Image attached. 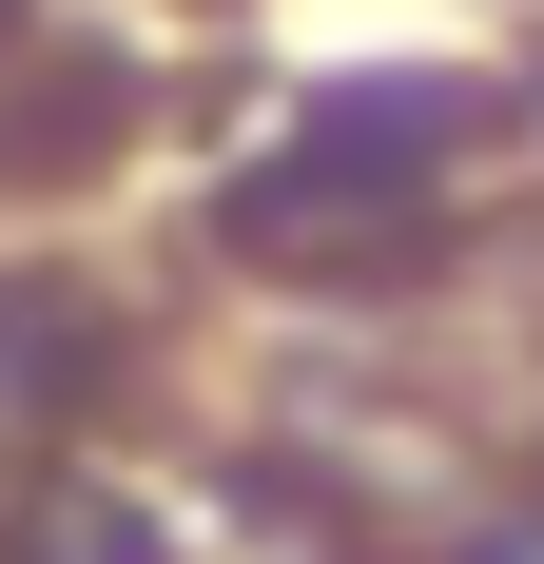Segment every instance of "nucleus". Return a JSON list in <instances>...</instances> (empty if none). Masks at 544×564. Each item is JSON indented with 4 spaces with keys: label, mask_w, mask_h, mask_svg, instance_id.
<instances>
[{
    "label": "nucleus",
    "mask_w": 544,
    "mask_h": 564,
    "mask_svg": "<svg viewBox=\"0 0 544 564\" xmlns=\"http://www.w3.org/2000/svg\"><path fill=\"white\" fill-rule=\"evenodd\" d=\"M98 390H117L98 292H0V429H78Z\"/></svg>",
    "instance_id": "1"
},
{
    "label": "nucleus",
    "mask_w": 544,
    "mask_h": 564,
    "mask_svg": "<svg viewBox=\"0 0 544 564\" xmlns=\"http://www.w3.org/2000/svg\"><path fill=\"white\" fill-rule=\"evenodd\" d=\"M20 20H40V0H0V40H20Z\"/></svg>",
    "instance_id": "2"
}]
</instances>
